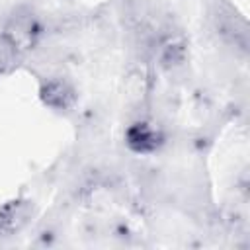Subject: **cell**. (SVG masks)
Here are the masks:
<instances>
[{
	"label": "cell",
	"instance_id": "1",
	"mask_svg": "<svg viewBox=\"0 0 250 250\" xmlns=\"http://www.w3.org/2000/svg\"><path fill=\"white\" fill-rule=\"evenodd\" d=\"M125 145L131 152L135 154H152L156 150L162 148L166 137H164V131L148 121V119H139V121H133L127 129H125Z\"/></svg>",
	"mask_w": 250,
	"mask_h": 250
},
{
	"label": "cell",
	"instance_id": "2",
	"mask_svg": "<svg viewBox=\"0 0 250 250\" xmlns=\"http://www.w3.org/2000/svg\"><path fill=\"white\" fill-rule=\"evenodd\" d=\"M39 100L55 111H68L74 107V104L78 100V92L72 86V82H68L66 78L51 76V78L41 82Z\"/></svg>",
	"mask_w": 250,
	"mask_h": 250
},
{
	"label": "cell",
	"instance_id": "3",
	"mask_svg": "<svg viewBox=\"0 0 250 250\" xmlns=\"http://www.w3.org/2000/svg\"><path fill=\"white\" fill-rule=\"evenodd\" d=\"M33 203L23 197L8 199L0 205V232L2 234H18L23 230L33 219Z\"/></svg>",
	"mask_w": 250,
	"mask_h": 250
},
{
	"label": "cell",
	"instance_id": "4",
	"mask_svg": "<svg viewBox=\"0 0 250 250\" xmlns=\"http://www.w3.org/2000/svg\"><path fill=\"white\" fill-rule=\"evenodd\" d=\"M21 49L20 45L6 33L0 31V76L14 70L21 61Z\"/></svg>",
	"mask_w": 250,
	"mask_h": 250
}]
</instances>
